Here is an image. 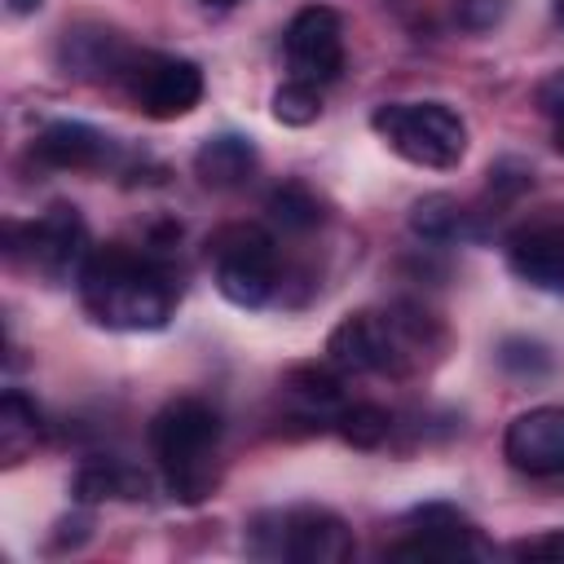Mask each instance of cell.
I'll return each mask as SVG.
<instances>
[{"label":"cell","mask_w":564,"mask_h":564,"mask_svg":"<svg viewBox=\"0 0 564 564\" xmlns=\"http://www.w3.org/2000/svg\"><path fill=\"white\" fill-rule=\"evenodd\" d=\"M555 150L564 154V119H555Z\"/></svg>","instance_id":"f1b7e54d"},{"label":"cell","mask_w":564,"mask_h":564,"mask_svg":"<svg viewBox=\"0 0 564 564\" xmlns=\"http://www.w3.org/2000/svg\"><path fill=\"white\" fill-rule=\"evenodd\" d=\"M502 454L524 476L564 471V405H533L507 423Z\"/></svg>","instance_id":"8fae6325"},{"label":"cell","mask_w":564,"mask_h":564,"mask_svg":"<svg viewBox=\"0 0 564 564\" xmlns=\"http://www.w3.org/2000/svg\"><path fill=\"white\" fill-rule=\"evenodd\" d=\"M339 375L344 370H335V366H295L282 388L300 405L304 419H330L335 423V414L344 405V379Z\"/></svg>","instance_id":"e0dca14e"},{"label":"cell","mask_w":564,"mask_h":564,"mask_svg":"<svg viewBox=\"0 0 564 564\" xmlns=\"http://www.w3.org/2000/svg\"><path fill=\"white\" fill-rule=\"evenodd\" d=\"M207 4H234V0H207Z\"/></svg>","instance_id":"4dcf8cb0"},{"label":"cell","mask_w":564,"mask_h":564,"mask_svg":"<svg viewBox=\"0 0 564 564\" xmlns=\"http://www.w3.org/2000/svg\"><path fill=\"white\" fill-rule=\"evenodd\" d=\"M498 366L511 370V375H520V379H538V375L551 370V357H546V348L533 344V339H507V344L498 348Z\"/></svg>","instance_id":"603a6c76"},{"label":"cell","mask_w":564,"mask_h":564,"mask_svg":"<svg viewBox=\"0 0 564 564\" xmlns=\"http://www.w3.org/2000/svg\"><path fill=\"white\" fill-rule=\"evenodd\" d=\"M335 432L352 445V449H375L388 441L392 432V414L375 401H344L339 414H335Z\"/></svg>","instance_id":"ffe728a7"},{"label":"cell","mask_w":564,"mask_h":564,"mask_svg":"<svg viewBox=\"0 0 564 564\" xmlns=\"http://www.w3.org/2000/svg\"><path fill=\"white\" fill-rule=\"evenodd\" d=\"M511 0H454V18L463 31H489L507 18Z\"/></svg>","instance_id":"cb8c5ba5"},{"label":"cell","mask_w":564,"mask_h":564,"mask_svg":"<svg viewBox=\"0 0 564 564\" xmlns=\"http://www.w3.org/2000/svg\"><path fill=\"white\" fill-rule=\"evenodd\" d=\"M529 185H533V172H529V163H520V159H502V163L489 167V189H498L502 198H516V194H524Z\"/></svg>","instance_id":"d4e9b609"},{"label":"cell","mask_w":564,"mask_h":564,"mask_svg":"<svg viewBox=\"0 0 564 564\" xmlns=\"http://www.w3.org/2000/svg\"><path fill=\"white\" fill-rule=\"evenodd\" d=\"M70 494H75V502H84V507L106 502V498H128V502H137V498L150 494V480H145V471H137V467H128V463H119V458H88V463L75 471Z\"/></svg>","instance_id":"2e32d148"},{"label":"cell","mask_w":564,"mask_h":564,"mask_svg":"<svg viewBox=\"0 0 564 564\" xmlns=\"http://www.w3.org/2000/svg\"><path fill=\"white\" fill-rule=\"evenodd\" d=\"M511 555H516V560H555V564H564V529L524 538V542L511 546Z\"/></svg>","instance_id":"484cf974"},{"label":"cell","mask_w":564,"mask_h":564,"mask_svg":"<svg viewBox=\"0 0 564 564\" xmlns=\"http://www.w3.org/2000/svg\"><path fill=\"white\" fill-rule=\"evenodd\" d=\"M9 238H13V256L22 251L31 260L35 273H44L48 282H66V278H79L88 251H93V238H88V225L79 216V207L70 203H53L48 212H40L26 229L9 225Z\"/></svg>","instance_id":"52a82bcc"},{"label":"cell","mask_w":564,"mask_h":564,"mask_svg":"<svg viewBox=\"0 0 564 564\" xmlns=\"http://www.w3.org/2000/svg\"><path fill=\"white\" fill-rule=\"evenodd\" d=\"M9 4V13H18V18H26V13H35L44 0H4Z\"/></svg>","instance_id":"83f0119b"},{"label":"cell","mask_w":564,"mask_h":564,"mask_svg":"<svg viewBox=\"0 0 564 564\" xmlns=\"http://www.w3.org/2000/svg\"><path fill=\"white\" fill-rule=\"evenodd\" d=\"M150 454L181 502H203L216 489V449H220V414L198 397L167 401L145 427Z\"/></svg>","instance_id":"3957f363"},{"label":"cell","mask_w":564,"mask_h":564,"mask_svg":"<svg viewBox=\"0 0 564 564\" xmlns=\"http://www.w3.org/2000/svg\"><path fill=\"white\" fill-rule=\"evenodd\" d=\"M414 538L388 546V560H463V555H489V546L480 542L476 524L445 502H427L410 511Z\"/></svg>","instance_id":"30bf717a"},{"label":"cell","mask_w":564,"mask_h":564,"mask_svg":"<svg viewBox=\"0 0 564 564\" xmlns=\"http://www.w3.org/2000/svg\"><path fill=\"white\" fill-rule=\"evenodd\" d=\"M370 128L414 167H458L467 154V123L445 101H383L370 115Z\"/></svg>","instance_id":"277c9868"},{"label":"cell","mask_w":564,"mask_h":564,"mask_svg":"<svg viewBox=\"0 0 564 564\" xmlns=\"http://www.w3.org/2000/svg\"><path fill=\"white\" fill-rule=\"evenodd\" d=\"M432 335H436L432 317L410 304L357 308L330 330L326 361L344 375H405L423 361Z\"/></svg>","instance_id":"7a4b0ae2"},{"label":"cell","mask_w":564,"mask_h":564,"mask_svg":"<svg viewBox=\"0 0 564 564\" xmlns=\"http://www.w3.org/2000/svg\"><path fill=\"white\" fill-rule=\"evenodd\" d=\"M282 53H286V70L291 79L304 84H330L344 70V22L330 4H304L282 35Z\"/></svg>","instance_id":"ba28073f"},{"label":"cell","mask_w":564,"mask_h":564,"mask_svg":"<svg viewBox=\"0 0 564 564\" xmlns=\"http://www.w3.org/2000/svg\"><path fill=\"white\" fill-rule=\"evenodd\" d=\"M256 167H260V154L242 132H216L194 150V176L207 189H238L256 176Z\"/></svg>","instance_id":"5bb4252c"},{"label":"cell","mask_w":564,"mask_h":564,"mask_svg":"<svg viewBox=\"0 0 564 564\" xmlns=\"http://www.w3.org/2000/svg\"><path fill=\"white\" fill-rule=\"evenodd\" d=\"M269 216H273L282 229L304 234V229H317V225H322V203H317V194H313L308 185L286 181V185H278V189L269 194Z\"/></svg>","instance_id":"44dd1931"},{"label":"cell","mask_w":564,"mask_h":564,"mask_svg":"<svg viewBox=\"0 0 564 564\" xmlns=\"http://www.w3.org/2000/svg\"><path fill=\"white\" fill-rule=\"evenodd\" d=\"M44 436V419L35 410V401L22 392V388H9L0 397V463L13 467L22 463Z\"/></svg>","instance_id":"ac0fdd59"},{"label":"cell","mask_w":564,"mask_h":564,"mask_svg":"<svg viewBox=\"0 0 564 564\" xmlns=\"http://www.w3.org/2000/svg\"><path fill=\"white\" fill-rule=\"evenodd\" d=\"M75 282L93 322L110 330H163L176 313L172 269L159 256L123 242L93 247Z\"/></svg>","instance_id":"6da1fadb"},{"label":"cell","mask_w":564,"mask_h":564,"mask_svg":"<svg viewBox=\"0 0 564 564\" xmlns=\"http://www.w3.org/2000/svg\"><path fill=\"white\" fill-rule=\"evenodd\" d=\"M533 101H538V110H542L551 123H555V119H564V70H551V75L538 84Z\"/></svg>","instance_id":"4316f807"},{"label":"cell","mask_w":564,"mask_h":564,"mask_svg":"<svg viewBox=\"0 0 564 564\" xmlns=\"http://www.w3.org/2000/svg\"><path fill=\"white\" fill-rule=\"evenodd\" d=\"M137 110L150 119H181L203 101V70L189 57H167V53H145L128 66L123 75Z\"/></svg>","instance_id":"9c48e42d"},{"label":"cell","mask_w":564,"mask_h":564,"mask_svg":"<svg viewBox=\"0 0 564 564\" xmlns=\"http://www.w3.org/2000/svg\"><path fill=\"white\" fill-rule=\"evenodd\" d=\"M555 18H560V22H564V0H555Z\"/></svg>","instance_id":"f546056e"},{"label":"cell","mask_w":564,"mask_h":564,"mask_svg":"<svg viewBox=\"0 0 564 564\" xmlns=\"http://www.w3.org/2000/svg\"><path fill=\"white\" fill-rule=\"evenodd\" d=\"M322 115V93L317 84H304V79H286L278 93H273V119L286 123V128H308L317 123Z\"/></svg>","instance_id":"7402d4cb"},{"label":"cell","mask_w":564,"mask_h":564,"mask_svg":"<svg viewBox=\"0 0 564 564\" xmlns=\"http://www.w3.org/2000/svg\"><path fill=\"white\" fill-rule=\"evenodd\" d=\"M137 57L128 53V44L106 31V26H75L62 40V66L75 75H106V79H123L128 66Z\"/></svg>","instance_id":"9a60e30c"},{"label":"cell","mask_w":564,"mask_h":564,"mask_svg":"<svg viewBox=\"0 0 564 564\" xmlns=\"http://www.w3.org/2000/svg\"><path fill=\"white\" fill-rule=\"evenodd\" d=\"M216 291L238 308H260L278 291V242L260 225H225L207 238Z\"/></svg>","instance_id":"8992f818"},{"label":"cell","mask_w":564,"mask_h":564,"mask_svg":"<svg viewBox=\"0 0 564 564\" xmlns=\"http://www.w3.org/2000/svg\"><path fill=\"white\" fill-rule=\"evenodd\" d=\"M410 229L423 242L449 247V242H463L471 234V212L458 198H449V194H423L410 207Z\"/></svg>","instance_id":"d6986e66"},{"label":"cell","mask_w":564,"mask_h":564,"mask_svg":"<svg viewBox=\"0 0 564 564\" xmlns=\"http://www.w3.org/2000/svg\"><path fill=\"white\" fill-rule=\"evenodd\" d=\"M247 542L264 560H291V564H344L352 560L357 542L344 516L326 507H286V511H260L247 529Z\"/></svg>","instance_id":"5b68a950"},{"label":"cell","mask_w":564,"mask_h":564,"mask_svg":"<svg viewBox=\"0 0 564 564\" xmlns=\"http://www.w3.org/2000/svg\"><path fill=\"white\" fill-rule=\"evenodd\" d=\"M507 264L520 282L546 295H564V225H524L507 238Z\"/></svg>","instance_id":"7c38bea8"},{"label":"cell","mask_w":564,"mask_h":564,"mask_svg":"<svg viewBox=\"0 0 564 564\" xmlns=\"http://www.w3.org/2000/svg\"><path fill=\"white\" fill-rule=\"evenodd\" d=\"M31 154L48 167H62V172H93L101 167L110 154H115V141L93 128V123H79V119H53L35 141H31Z\"/></svg>","instance_id":"4fadbf2b"}]
</instances>
